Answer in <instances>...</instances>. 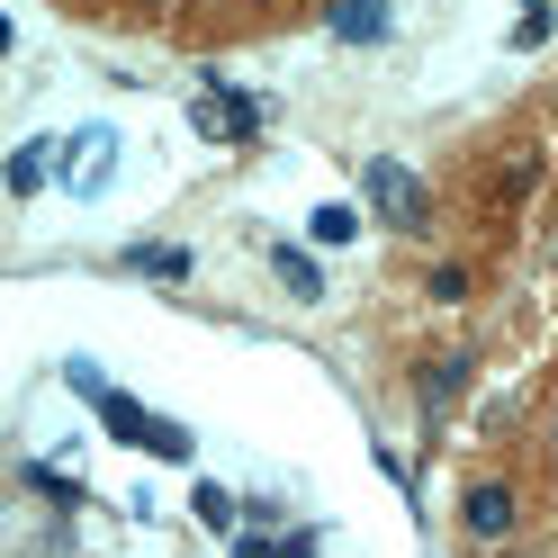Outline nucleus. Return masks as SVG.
Segmentation results:
<instances>
[{
    "label": "nucleus",
    "mask_w": 558,
    "mask_h": 558,
    "mask_svg": "<svg viewBox=\"0 0 558 558\" xmlns=\"http://www.w3.org/2000/svg\"><path fill=\"white\" fill-rule=\"evenodd\" d=\"M325 27L342 46H378L388 37V0H325Z\"/></svg>",
    "instance_id": "423d86ee"
},
{
    "label": "nucleus",
    "mask_w": 558,
    "mask_h": 558,
    "mask_svg": "<svg viewBox=\"0 0 558 558\" xmlns=\"http://www.w3.org/2000/svg\"><path fill=\"white\" fill-rule=\"evenodd\" d=\"M19 477H27V486H37V496H46V505H63V513H73V505H82V477H63V469H46V460H27Z\"/></svg>",
    "instance_id": "9d476101"
},
{
    "label": "nucleus",
    "mask_w": 558,
    "mask_h": 558,
    "mask_svg": "<svg viewBox=\"0 0 558 558\" xmlns=\"http://www.w3.org/2000/svg\"><path fill=\"white\" fill-rule=\"evenodd\" d=\"M270 270H279V289H289L298 306H316V298H325V262H316V253H298V243H279Z\"/></svg>",
    "instance_id": "0eeeda50"
},
{
    "label": "nucleus",
    "mask_w": 558,
    "mask_h": 558,
    "mask_svg": "<svg viewBox=\"0 0 558 558\" xmlns=\"http://www.w3.org/2000/svg\"><path fill=\"white\" fill-rule=\"evenodd\" d=\"M126 270H145V279L171 289V279H190V253H181V243H126Z\"/></svg>",
    "instance_id": "6e6552de"
},
{
    "label": "nucleus",
    "mask_w": 558,
    "mask_h": 558,
    "mask_svg": "<svg viewBox=\"0 0 558 558\" xmlns=\"http://www.w3.org/2000/svg\"><path fill=\"white\" fill-rule=\"evenodd\" d=\"M190 126L207 135V145H253L262 135V99H243V90H226L217 73H207V90L190 99Z\"/></svg>",
    "instance_id": "f03ea898"
},
{
    "label": "nucleus",
    "mask_w": 558,
    "mask_h": 558,
    "mask_svg": "<svg viewBox=\"0 0 558 558\" xmlns=\"http://www.w3.org/2000/svg\"><path fill=\"white\" fill-rule=\"evenodd\" d=\"M198 522H207V532H234V496H226V486H198Z\"/></svg>",
    "instance_id": "ddd939ff"
},
{
    "label": "nucleus",
    "mask_w": 558,
    "mask_h": 558,
    "mask_svg": "<svg viewBox=\"0 0 558 558\" xmlns=\"http://www.w3.org/2000/svg\"><path fill=\"white\" fill-rule=\"evenodd\" d=\"M460 522H469V541H505L513 522H522V496H513L505 477H477L469 496H460Z\"/></svg>",
    "instance_id": "39448f33"
},
{
    "label": "nucleus",
    "mask_w": 558,
    "mask_h": 558,
    "mask_svg": "<svg viewBox=\"0 0 558 558\" xmlns=\"http://www.w3.org/2000/svg\"><path fill=\"white\" fill-rule=\"evenodd\" d=\"M361 190H369V207H378V217H388L397 234H424V226H433V190L414 181L405 162H388V154H378V162L361 171Z\"/></svg>",
    "instance_id": "f257e3e1"
},
{
    "label": "nucleus",
    "mask_w": 558,
    "mask_h": 558,
    "mask_svg": "<svg viewBox=\"0 0 558 558\" xmlns=\"http://www.w3.org/2000/svg\"><path fill=\"white\" fill-rule=\"evenodd\" d=\"M460 378H469V352H441L424 378H414V397H424V405H441V397H460Z\"/></svg>",
    "instance_id": "1a4fd4ad"
},
{
    "label": "nucleus",
    "mask_w": 558,
    "mask_h": 558,
    "mask_svg": "<svg viewBox=\"0 0 558 558\" xmlns=\"http://www.w3.org/2000/svg\"><path fill=\"white\" fill-rule=\"evenodd\" d=\"M361 234V207H316V243H352Z\"/></svg>",
    "instance_id": "f8f14e48"
},
{
    "label": "nucleus",
    "mask_w": 558,
    "mask_h": 558,
    "mask_svg": "<svg viewBox=\"0 0 558 558\" xmlns=\"http://www.w3.org/2000/svg\"><path fill=\"white\" fill-rule=\"evenodd\" d=\"M10 190H19V198L46 190V145H19V154H10Z\"/></svg>",
    "instance_id": "9b49d317"
},
{
    "label": "nucleus",
    "mask_w": 558,
    "mask_h": 558,
    "mask_svg": "<svg viewBox=\"0 0 558 558\" xmlns=\"http://www.w3.org/2000/svg\"><path fill=\"white\" fill-rule=\"evenodd\" d=\"M99 405V424H109V441H135V450H162V460H190V433L181 424H162V414H145V405H135V397H90Z\"/></svg>",
    "instance_id": "7ed1b4c3"
},
{
    "label": "nucleus",
    "mask_w": 558,
    "mask_h": 558,
    "mask_svg": "<svg viewBox=\"0 0 558 558\" xmlns=\"http://www.w3.org/2000/svg\"><path fill=\"white\" fill-rule=\"evenodd\" d=\"M109 171H118V126H73L63 135V190L73 198L109 190Z\"/></svg>",
    "instance_id": "20e7f679"
},
{
    "label": "nucleus",
    "mask_w": 558,
    "mask_h": 558,
    "mask_svg": "<svg viewBox=\"0 0 558 558\" xmlns=\"http://www.w3.org/2000/svg\"><path fill=\"white\" fill-rule=\"evenodd\" d=\"M234 558H279V541H270V532H243V541H234Z\"/></svg>",
    "instance_id": "2eb2a0df"
},
{
    "label": "nucleus",
    "mask_w": 558,
    "mask_h": 558,
    "mask_svg": "<svg viewBox=\"0 0 558 558\" xmlns=\"http://www.w3.org/2000/svg\"><path fill=\"white\" fill-rule=\"evenodd\" d=\"M433 298H441V306H460V298H469V270H460V262H441V270H433Z\"/></svg>",
    "instance_id": "4468645a"
}]
</instances>
